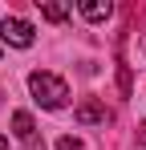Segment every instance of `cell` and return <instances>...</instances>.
<instances>
[{"mask_svg": "<svg viewBox=\"0 0 146 150\" xmlns=\"http://www.w3.org/2000/svg\"><path fill=\"white\" fill-rule=\"evenodd\" d=\"M28 89H33L37 105H45V110H61V105L69 101V85H65L57 73H45V69L28 73Z\"/></svg>", "mask_w": 146, "mask_h": 150, "instance_id": "1", "label": "cell"}, {"mask_svg": "<svg viewBox=\"0 0 146 150\" xmlns=\"http://www.w3.org/2000/svg\"><path fill=\"white\" fill-rule=\"evenodd\" d=\"M0 41H8L12 49H28L33 45V25L21 16H4L0 21Z\"/></svg>", "mask_w": 146, "mask_h": 150, "instance_id": "2", "label": "cell"}, {"mask_svg": "<svg viewBox=\"0 0 146 150\" xmlns=\"http://www.w3.org/2000/svg\"><path fill=\"white\" fill-rule=\"evenodd\" d=\"M138 142H146V126H138Z\"/></svg>", "mask_w": 146, "mask_h": 150, "instance_id": "9", "label": "cell"}, {"mask_svg": "<svg viewBox=\"0 0 146 150\" xmlns=\"http://www.w3.org/2000/svg\"><path fill=\"white\" fill-rule=\"evenodd\" d=\"M24 150H45V142H37V138H33V142H24Z\"/></svg>", "mask_w": 146, "mask_h": 150, "instance_id": "8", "label": "cell"}, {"mask_svg": "<svg viewBox=\"0 0 146 150\" xmlns=\"http://www.w3.org/2000/svg\"><path fill=\"white\" fill-rule=\"evenodd\" d=\"M77 122H81V126H94V122H106V110H101L97 101H81V105H77Z\"/></svg>", "mask_w": 146, "mask_h": 150, "instance_id": "5", "label": "cell"}, {"mask_svg": "<svg viewBox=\"0 0 146 150\" xmlns=\"http://www.w3.org/2000/svg\"><path fill=\"white\" fill-rule=\"evenodd\" d=\"M142 49H146V37H142Z\"/></svg>", "mask_w": 146, "mask_h": 150, "instance_id": "11", "label": "cell"}, {"mask_svg": "<svg viewBox=\"0 0 146 150\" xmlns=\"http://www.w3.org/2000/svg\"><path fill=\"white\" fill-rule=\"evenodd\" d=\"M57 150H81V142H77L73 134H61V138H57Z\"/></svg>", "mask_w": 146, "mask_h": 150, "instance_id": "7", "label": "cell"}, {"mask_svg": "<svg viewBox=\"0 0 146 150\" xmlns=\"http://www.w3.org/2000/svg\"><path fill=\"white\" fill-rule=\"evenodd\" d=\"M77 12H81L85 21H106V16L114 12V4H110V0H89V4H77Z\"/></svg>", "mask_w": 146, "mask_h": 150, "instance_id": "4", "label": "cell"}, {"mask_svg": "<svg viewBox=\"0 0 146 150\" xmlns=\"http://www.w3.org/2000/svg\"><path fill=\"white\" fill-rule=\"evenodd\" d=\"M12 134H16L21 142H33V138H37V126H33V114H24V110H16V114H12Z\"/></svg>", "mask_w": 146, "mask_h": 150, "instance_id": "3", "label": "cell"}, {"mask_svg": "<svg viewBox=\"0 0 146 150\" xmlns=\"http://www.w3.org/2000/svg\"><path fill=\"white\" fill-rule=\"evenodd\" d=\"M41 16L53 21V25H61V21L69 16V4H45V8H41Z\"/></svg>", "mask_w": 146, "mask_h": 150, "instance_id": "6", "label": "cell"}, {"mask_svg": "<svg viewBox=\"0 0 146 150\" xmlns=\"http://www.w3.org/2000/svg\"><path fill=\"white\" fill-rule=\"evenodd\" d=\"M0 150H8V138H4V134H0Z\"/></svg>", "mask_w": 146, "mask_h": 150, "instance_id": "10", "label": "cell"}]
</instances>
